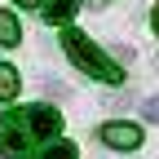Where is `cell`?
I'll return each mask as SVG.
<instances>
[{
	"mask_svg": "<svg viewBox=\"0 0 159 159\" xmlns=\"http://www.w3.org/2000/svg\"><path fill=\"white\" fill-rule=\"evenodd\" d=\"M62 49H66V57H71V62L84 71V75L102 80V84H119V75H124V71H119L111 57L97 49L84 31H80V27H62Z\"/></svg>",
	"mask_w": 159,
	"mask_h": 159,
	"instance_id": "1",
	"label": "cell"
},
{
	"mask_svg": "<svg viewBox=\"0 0 159 159\" xmlns=\"http://www.w3.org/2000/svg\"><path fill=\"white\" fill-rule=\"evenodd\" d=\"M35 150V137L27 128V111H9L5 124H0V155L18 159V155H31Z\"/></svg>",
	"mask_w": 159,
	"mask_h": 159,
	"instance_id": "2",
	"label": "cell"
},
{
	"mask_svg": "<svg viewBox=\"0 0 159 159\" xmlns=\"http://www.w3.org/2000/svg\"><path fill=\"white\" fill-rule=\"evenodd\" d=\"M27 128L35 142H53L57 133H62V115L53 106H27Z\"/></svg>",
	"mask_w": 159,
	"mask_h": 159,
	"instance_id": "3",
	"label": "cell"
},
{
	"mask_svg": "<svg viewBox=\"0 0 159 159\" xmlns=\"http://www.w3.org/2000/svg\"><path fill=\"white\" fill-rule=\"evenodd\" d=\"M102 142L111 150H137V146H142V128L128 124V119H111V124L102 128Z\"/></svg>",
	"mask_w": 159,
	"mask_h": 159,
	"instance_id": "4",
	"label": "cell"
},
{
	"mask_svg": "<svg viewBox=\"0 0 159 159\" xmlns=\"http://www.w3.org/2000/svg\"><path fill=\"white\" fill-rule=\"evenodd\" d=\"M75 9H80V0H49V5H44V18H49L53 27H66L71 18H75Z\"/></svg>",
	"mask_w": 159,
	"mask_h": 159,
	"instance_id": "5",
	"label": "cell"
},
{
	"mask_svg": "<svg viewBox=\"0 0 159 159\" xmlns=\"http://www.w3.org/2000/svg\"><path fill=\"white\" fill-rule=\"evenodd\" d=\"M18 40H22V27H18V18H13L9 9H0V44H5V49H13Z\"/></svg>",
	"mask_w": 159,
	"mask_h": 159,
	"instance_id": "6",
	"label": "cell"
},
{
	"mask_svg": "<svg viewBox=\"0 0 159 159\" xmlns=\"http://www.w3.org/2000/svg\"><path fill=\"white\" fill-rule=\"evenodd\" d=\"M13 97H18V71L0 62V102H13Z\"/></svg>",
	"mask_w": 159,
	"mask_h": 159,
	"instance_id": "7",
	"label": "cell"
},
{
	"mask_svg": "<svg viewBox=\"0 0 159 159\" xmlns=\"http://www.w3.org/2000/svg\"><path fill=\"white\" fill-rule=\"evenodd\" d=\"M40 159H80V155H75L71 142H53L49 150H40Z\"/></svg>",
	"mask_w": 159,
	"mask_h": 159,
	"instance_id": "8",
	"label": "cell"
},
{
	"mask_svg": "<svg viewBox=\"0 0 159 159\" xmlns=\"http://www.w3.org/2000/svg\"><path fill=\"white\" fill-rule=\"evenodd\" d=\"M142 115H146V119H155V124H159V97H146V102H142Z\"/></svg>",
	"mask_w": 159,
	"mask_h": 159,
	"instance_id": "9",
	"label": "cell"
},
{
	"mask_svg": "<svg viewBox=\"0 0 159 159\" xmlns=\"http://www.w3.org/2000/svg\"><path fill=\"white\" fill-rule=\"evenodd\" d=\"M18 5H27V9H35V5H49V0H18Z\"/></svg>",
	"mask_w": 159,
	"mask_h": 159,
	"instance_id": "10",
	"label": "cell"
},
{
	"mask_svg": "<svg viewBox=\"0 0 159 159\" xmlns=\"http://www.w3.org/2000/svg\"><path fill=\"white\" fill-rule=\"evenodd\" d=\"M155 35H159V9H155Z\"/></svg>",
	"mask_w": 159,
	"mask_h": 159,
	"instance_id": "11",
	"label": "cell"
}]
</instances>
